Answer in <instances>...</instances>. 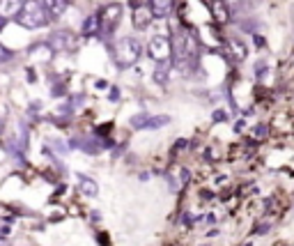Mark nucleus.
I'll return each mask as SVG.
<instances>
[{
	"label": "nucleus",
	"instance_id": "obj_14",
	"mask_svg": "<svg viewBox=\"0 0 294 246\" xmlns=\"http://www.w3.org/2000/svg\"><path fill=\"white\" fill-rule=\"evenodd\" d=\"M97 32H101L99 16H97V14H92V16H87L85 23H83V37H92V35H97Z\"/></svg>",
	"mask_w": 294,
	"mask_h": 246
},
{
	"label": "nucleus",
	"instance_id": "obj_7",
	"mask_svg": "<svg viewBox=\"0 0 294 246\" xmlns=\"http://www.w3.org/2000/svg\"><path fill=\"white\" fill-rule=\"evenodd\" d=\"M152 21H154V12H152L150 3L134 7V28H136L138 32L147 30V28L152 26Z\"/></svg>",
	"mask_w": 294,
	"mask_h": 246
},
{
	"label": "nucleus",
	"instance_id": "obj_6",
	"mask_svg": "<svg viewBox=\"0 0 294 246\" xmlns=\"http://www.w3.org/2000/svg\"><path fill=\"white\" fill-rule=\"evenodd\" d=\"M48 46H51L53 53H62V51H74L76 48V39L69 30H58L48 37Z\"/></svg>",
	"mask_w": 294,
	"mask_h": 246
},
{
	"label": "nucleus",
	"instance_id": "obj_16",
	"mask_svg": "<svg viewBox=\"0 0 294 246\" xmlns=\"http://www.w3.org/2000/svg\"><path fill=\"white\" fill-rule=\"evenodd\" d=\"M166 76H168V74H166V69H163V67H161V65H156V72H154V81H159L161 85H166V81H168V78H166Z\"/></svg>",
	"mask_w": 294,
	"mask_h": 246
},
{
	"label": "nucleus",
	"instance_id": "obj_15",
	"mask_svg": "<svg viewBox=\"0 0 294 246\" xmlns=\"http://www.w3.org/2000/svg\"><path fill=\"white\" fill-rule=\"evenodd\" d=\"M14 58V51H9L7 46H5L3 42H0V65H5V62H9Z\"/></svg>",
	"mask_w": 294,
	"mask_h": 246
},
{
	"label": "nucleus",
	"instance_id": "obj_13",
	"mask_svg": "<svg viewBox=\"0 0 294 246\" xmlns=\"http://www.w3.org/2000/svg\"><path fill=\"white\" fill-rule=\"evenodd\" d=\"M78 189H81V194L90 196V198H95L99 194V184L95 180H90L87 175H78Z\"/></svg>",
	"mask_w": 294,
	"mask_h": 246
},
{
	"label": "nucleus",
	"instance_id": "obj_1",
	"mask_svg": "<svg viewBox=\"0 0 294 246\" xmlns=\"http://www.w3.org/2000/svg\"><path fill=\"white\" fill-rule=\"evenodd\" d=\"M14 21H16L21 28H26V30H42V28L48 26L51 16H48V12H46L42 0H23L21 12L16 14Z\"/></svg>",
	"mask_w": 294,
	"mask_h": 246
},
{
	"label": "nucleus",
	"instance_id": "obj_5",
	"mask_svg": "<svg viewBox=\"0 0 294 246\" xmlns=\"http://www.w3.org/2000/svg\"><path fill=\"white\" fill-rule=\"evenodd\" d=\"M170 122L168 115H147V113H138L131 117V127L134 129H159Z\"/></svg>",
	"mask_w": 294,
	"mask_h": 246
},
{
	"label": "nucleus",
	"instance_id": "obj_18",
	"mask_svg": "<svg viewBox=\"0 0 294 246\" xmlns=\"http://www.w3.org/2000/svg\"><path fill=\"white\" fill-rule=\"evenodd\" d=\"M225 120H228V117H225L223 111H216V113H214V122H225Z\"/></svg>",
	"mask_w": 294,
	"mask_h": 246
},
{
	"label": "nucleus",
	"instance_id": "obj_12",
	"mask_svg": "<svg viewBox=\"0 0 294 246\" xmlns=\"http://www.w3.org/2000/svg\"><path fill=\"white\" fill-rule=\"evenodd\" d=\"M150 7L156 19H166L173 12V0H150Z\"/></svg>",
	"mask_w": 294,
	"mask_h": 246
},
{
	"label": "nucleus",
	"instance_id": "obj_10",
	"mask_svg": "<svg viewBox=\"0 0 294 246\" xmlns=\"http://www.w3.org/2000/svg\"><path fill=\"white\" fill-rule=\"evenodd\" d=\"M42 3L51 19H60L67 12V7H69V0H42Z\"/></svg>",
	"mask_w": 294,
	"mask_h": 246
},
{
	"label": "nucleus",
	"instance_id": "obj_17",
	"mask_svg": "<svg viewBox=\"0 0 294 246\" xmlns=\"http://www.w3.org/2000/svg\"><path fill=\"white\" fill-rule=\"evenodd\" d=\"M264 136H267V127H264V125L255 127V138L260 140V138H264Z\"/></svg>",
	"mask_w": 294,
	"mask_h": 246
},
{
	"label": "nucleus",
	"instance_id": "obj_20",
	"mask_svg": "<svg viewBox=\"0 0 294 246\" xmlns=\"http://www.w3.org/2000/svg\"><path fill=\"white\" fill-rule=\"evenodd\" d=\"M131 7H138V5H145V0H129Z\"/></svg>",
	"mask_w": 294,
	"mask_h": 246
},
{
	"label": "nucleus",
	"instance_id": "obj_4",
	"mask_svg": "<svg viewBox=\"0 0 294 246\" xmlns=\"http://www.w3.org/2000/svg\"><path fill=\"white\" fill-rule=\"evenodd\" d=\"M99 16V28L101 32H113L117 28V23L122 21V5L120 3H108L101 7V12L97 14Z\"/></svg>",
	"mask_w": 294,
	"mask_h": 246
},
{
	"label": "nucleus",
	"instance_id": "obj_2",
	"mask_svg": "<svg viewBox=\"0 0 294 246\" xmlns=\"http://www.w3.org/2000/svg\"><path fill=\"white\" fill-rule=\"evenodd\" d=\"M140 56H143V46H140V42L134 37H122V39H117L115 46H113V60H115V65L120 67V69L134 67L136 62L140 60Z\"/></svg>",
	"mask_w": 294,
	"mask_h": 246
},
{
	"label": "nucleus",
	"instance_id": "obj_11",
	"mask_svg": "<svg viewBox=\"0 0 294 246\" xmlns=\"http://www.w3.org/2000/svg\"><path fill=\"white\" fill-rule=\"evenodd\" d=\"M212 16H214V21L223 26V23L230 21V7L223 3V0H214L212 3Z\"/></svg>",
	"mask_w": 294,
	"mask_h": 246
},
{
	"label": "nucleus",
	"instance_id": "obj_3",
	"mask_svg": "<svg viewBox=\"0 0 294 246\" xmlns=\"http://www.w3.org/2000/svg\"><path fill=\"white\" fill-rule=\"evenodd\" d=\"M147 53H150V58L156 65L166 67L168 60L173 58V42L166 35H154L150 39V44H147Z\"/></svg>",
	"mask_w": 294,
	"mask_h": 246
},
{
	"label": "nucleus",
	"instance_id": "obj_9",
	"mask_svg": "<svg viewBox=\"0 0 294 246\" xmlns=\"http://www.w3.org/2000/svg\"><path fill=\"white\" fill-rule=\"evenodd\" d=\"M23 0H0V21L7 19H16V14L21 12Z\"/></svg>",
	"mask_w": 294,
	"mask_h": 246
},
{
	"label": "nucleus",
	"instance_id": "obj_19",
	"mask_svg": "<svg viewBox=\"0 0 294 246\" xmlns=\"http://www.w3.org/2000/svg\"><path fill=\"white\" fill-rule=\"evenodd\" d=\"M244 5H246V7H248V5H251V7H258L260 0H244Z\"/></svg>",
	"mask_w": 294,
	"mask_h": 246
},
{
	"label": "nucleus",
	"instance_id": "obj_8",
	"mask_svg": "<svg viewBox=\"0 0 294 246\" xmlns=\"http://www.w3.org/2000/svg\"><path fill=\"white\" fill-rule=\"evenodd\" d=\"M225 48H228V56L232 58L234 62H244L248 58V46L237 37H230L228 42H225Z\"/></svg>",
	"mask_w": 294,
	"mask_h": 246
}]
</instances>
